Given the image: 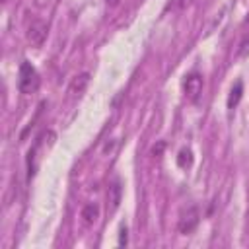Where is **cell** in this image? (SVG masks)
Instances as JSON below:
<instances>
[{
  "instance_id": "1",
  "label": "cell",
  "mask_w": 249,
  "mask_h": 249,
  "mask_svg": "<svg viewBox=\"0 0 249 249\" xmlns=\"http://www.w3.org/2000/svg\"><path fill=\"white\" fill-rule=\"evenodd\" d=\"M18 88L21 93H33L39 88V74L29 62H21V66H19Z\"/></svg>"
},
{
  "instance_id": "2",
  "label": "cell",
  "mask_w": 249,
  "mask_h": 249,
  "mask_svg": "<svg viewBox=\"0 0 249 249\" xmlns=\"http://www.w3.org/2000/svg\"><path fill=\"white\" fill-rule=\"evenodd\" d=\"M47 33H49V25L43 19H35V21H31V25L27 29V39L33 47H41L47 39Z\"/></svg>"
},
{
  "instance_id": "3",
  "label": "cell",
  "mask_w": 249,
  "mask_h": 249,
  "mask_svg": "<svg viewBox=\"0 0 249 249\" xmlns=\"http://www.w3.org/2000/svg\"><path fill=\"white\" fill-rule=\"evenodd\" d=\"M202 86H204L202 76L196 74V72H193V74H189V76L185 78V82H183V91H185V95H187L191 101H196L198 95H200V91H202Z\"/></svg>"
},
{
  "instance_id": "4",
  "label": "cell",
  "mask_w": 249,
  "mask_h": 249,
  "mask_svg": "<svg viewBox=\"0 0 249 249\" xmlns=\"http://www.w3.org/2000/svg\"><path fill=\"white\" fill-rule=\"evenodd\" d=\"M198 224V210L196 208H189L181 218H179V231L181 233H191Z\"/></svg>"
},
{
  "instance_id": "5",
  "label": "cell",
  "mask_w": 249,
  "mask_h": 249,
  "mask_svg": "<svg viewBox=\"0 0 249 249\" xmlns=\"http://www.w3.org/2000/svg\"><path fill=\"white\" fill-rule=\"evenodd\" d=\"M89 84V74L88 72H84V74H78L74 80H72V84H70V91L72 93H82L84 89H86V86Z\"/></svg>"
},
{
  "instance_id": "6",
  "label": "cell",
  "mask_w": 249,
  "mask_h": 249,
  "mask_svg": "<svg viewBox=\"0 0 249 249\" xmlns=\"http://www.w3.org/2000/svg\"><path fill=\"white\" fill-rule=\"evenodd\" d=\"M241 95H243V84L237 80V82L233 84V88L230 89V95H228V107H230V109H233V107L239 103Z\"/></svg>"
},
{
  "instance_id": "7",
  "label": "cell",
  "mask_w": 249,
  "mask_h": 249,
  "mask_svg": "<svg viewBox=\"0 0 249 249\" xmlns=\"http://www.w3.org/2000/svg\"><path fill=\"white\" fill-rule=\"evenodd\" d=\"M97 216H99V206H97V204H88V206H84L82 218H84V222H86L88 226L93 224V222L97 220Z\"/></svg>"
},
{
  "instance_id": "8",
  "label": "cell",
  "mask_w": 249,
  "mask_h": 249,
  "mask_svg": "<svg viewBox=\"0 0 249 249\" xmlns=\"http://www.w3.org/2000/svg\"><path fill=\"white\" fill-rule=\"evenodd\" d=\"M109 198H111L113 208H117L119 202H121V185H119V183H113V185L109 187Z\"/></svg>"
},
{
  "instance_id": "9",
  "label": "cell",
  "mask_w": 249,
  "mask_h": 249,
  "mask_svg": "<svg viewBox=\"0 0 249 249\" xmlns=\"http://www.w3.org/2000/svg\"><path fill=\"white\" fill-rule=\"evenodd\" d=\"M177 163H179V167H189L191 163H193V154H191V150H181L179 152V156H177Z\"/></svg>"
},
{
  "instance_id": "10",
  "label": "cell",
  "mask_w": 249,
  "mask_h": 249,
  "mask_svg": "<svg viewBox=\"0 0 249 249\" xmlns=\"http://www.w3.org/2000/svg\"><path fill=\"white\" fill-rule=\"evenodd\" d=\"M191 2H193V0H171V4H169V6H171L173 10H185Z\"/></svg>"
},
{
  "instance_id": "11",
  "label": "cell",
  "mask_w": 249,
  "mask_h": 249,
  "mask_svg": "<svg viewBox=\"0 0 249 249\" xmlns=\"http://www.w3.org/2000/svg\"><path fill=\"white\" fill-rule=\"evenodd\" d=\"M163 148H165V144H163V142H158V144L152 148V156L160 158V156H161V152H163Z\"/></svg>"
},
{
  "instance_id": "12",
  "label": "cell",
  "mask_w": 249,
  "mask_h": 249,
  "mask_svg": "<svg viewBox=\"0 0 249 249\" xmlns=\"http://www.w3.org/2000/svg\"><path fill=\"white\" fill-rule=\"evenodd\" d=\"M249 53V37L241 43V49H239V56H243V54H247Z\"/></svg>"
},
{
  "instance_id": "13",
  "label": "cell",
  "mask_w": 249,
  "mask_h": 249,
  "mask_svg": "<svg viewBox=\"0 0 249 249\" xmlns=\"http://www.w3.org/2000/svg\"><path fill=\"white\" fill-rule=\"evenodd\" d=\"M119 245H126V228H121V235H119Z\"/></svg>"
},
{
  "instance_id": "14",
  "label": "cell",
  "mask_w": 249,
  "mask_h": 249,
  "mask_svg": "<svg viewBox=\"0 0 249 249\" xmlns=\"http://www.w3.org/2000/svg\"><path fill=\"white\" fill-rule=\"evenodd\" d=\"M105 2H107V6L115 8V6H119V2H121V0H105Z\"/></svg>"
}]
</instances>
